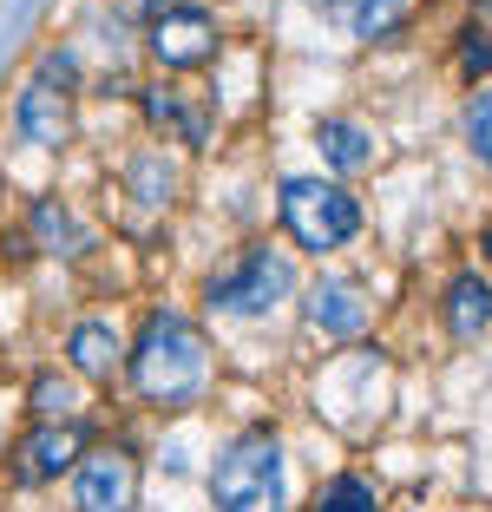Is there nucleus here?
<instances>
[{
	"label": "nucleus",
	"instance_id": "1a4fd4ad",
	"mask_svg": "<svg viewBox=\"0 0 492 512\" xmlns=\"http://www.w3.org/2000/svg\"><path fill=\"white\" fill-rule=\"evenodd\" d=\"M309 322L328 335H361L368 329V296L355 283H315L309 289Z\"/></svg>",
	"mask_w": 492,
	"mask_h": 512
},
{
	"label": "nucleus",
	"instance_id": "9b49d317",
	"mask_svg": "<svg viewBox=\"0 0 492 512\" xmlns=\"http://www.w3.org/2000/svg\"><path fill=\"white\" fill-rule=\"evenodd\" d=\"M145 119L164 125L171 138H184V145H204V138H210V112L191 106L178 86H145Z\"/></svg>",
	"mask_w": 492,
	"mask_h": 512
},
{
	"label": "nucleus",
	"instance_id": "6ab92c4d",
	"mask_svg": "<svg viewBox=\"0 0 492 512\" xmlns=\"http://www.w3.org/2000/svg\"><path fill=\"white\" fill-rule=\"evenodd\" d=\"M407 14V0H361V14H355V33L361 40H374V33H388L394 20Z\"/></svg>",
	"mask_w": 492,
	"mask_h": 512
},
{
	"label": "nucleus",
	"instance_id": "20e7f679",
	"mask_svg": "<svg viewBox=\"0 0 492 512\" xmlns=\"http://www.w3.org/2000/svg\"><path fill=\"white\" fill-rule=\"evenodd\" d=\"M283 296H289V263L269 250H250L237 270L210 276V309H230V316H269Z\"/></svg>",
	"mask_w": 492,
	"mask_h": 512
},
{
	"label": "nucleus",
	"instance_id": "f03ea898",
	"mask_svg": "<svg viewBox=\"0 0 492 512\" xmlns=\"http://www.w3.org/2000/svg\"><path fill=\"white\" fill-rule=\"evenodd\" d=\"M210 493H217V512H283V440L276 434H243L237 447L217 460L210 473Z\"/></svg>",
	"mask_w": 492,
	"mask_h": 512
},
{
	"label": "nucleus",
	"instance_id": "f3484780",
	"mask_svg": "<svg viewBox=\"0 0 492 512\" xmlns=\"http://www.w3.org/2000/svg\"><path fill=\"white\" fill-rule=\"evenodd\" d=\"M466 145H473L479 158H486V165H492V86L466 99Z\"/></svg>",
	"mask_w": 492,
	"mask_h": 512
},
{
	"label": "nucleus",
	"instance_id": "2eb2a0df",
	"mask_svg": "<svg viewBox=\"0 0 492 512\" xmlns=\"http://www.w3.org/2000/svg\"><path fill=\"white\" fill-rule=\"evenodd\" d=\"M33 224H40L46 250H60V256H73V250H79V224L60 211V204H53V197H46V204H33Z\"/></svg>",
	"mask_w": 492,
	"mask_h": 512
},
{
	"label": "nucleus",
	"instance_id": "4be33fe9",
	"mask_svg": "<svg viewBox=\"0 0 492 512\" xmlns=\"http://www.w3.org/2000/svg\"><path fill=\"white\" fill-rule=\"evenodd\" d=\"M486 250H492V230H486Z\"/></svg>",
	"mask_w": 492,
	"mask_h": 512
},
{
	"label": "nucleus",
	"instance_id": "412c9836",
	"mask_svg": "<svg viewBox=\"0 0 492 512\" xmlns=\"http://www.w3.org/2000/svg\"><path fill=\"white\" fill-rule=\"evenodd\" d=\"M119 7H125V14H151V20L164 14V0H119Z\"/></svg>",
	"mask_w": 492,
	"mask_h": 512
},
{
	"label": "nucleus",
	"instance_id": "f8f14e48",
	"mask_svg": "<svg viewBox=\"0 0 492 512\" xmlns=\"http://www.w3.org/2000/svg\"><path fill=\"white\" fill-rule=\"evenodd\" d=\"M66 355H73V368H79V375H92V381H112V368H119L125 342L112 335V322H79V329L66 335Z\"/></svg>",
	"mask_w": 492,
	"mask_h": 512
},
{
	"label": "nucleus",
	"instance_id": "4468645a",
	"mask_svg": "<svg viewBox=\"0 0 492 512\" xmlns=\"http://www.w3.org/2000/svg\"><path fill=\"white\" fill-rule=\"evenodd\" d=\"M315 512H381V493H374L361 473H342L315 493Z\"/></svg>",
	"mask_w": 492,
	"mask_h": 512
},
{
	"label": "nucleus",
	"instance_id": "a211bd4d",
	"mask_svg": "<svg viewBox=\"0 0 492 512\" xmlns=\"http://www.w3.org/2000/svg\"><path fill=\"white\" fill-rule=\"evenodd\" d=\"M33 414H40V421H66V414H73V388H66L60 375H40L33 381Z\"/></svg>",
	"mask_w": 492,
	"mask_h": 512
},
{
	"label": "nucleus",
	"instance_id": "39448f33",
	"mask_svg": "<svg viewBox=\"0 0 492 512\" xmlns=\"http://www.w3.org/2000/svg\"><path fill=\"white\" fill-rule=\"evenodd\" d=\"M73 506L79 512H132L138 506V460H132V447H92V453H79Z\"/></svg>",
	"mask_w": 492,
	"mask_h": 512
},
{
	"label": "nucleus",
	"instance_id": "9d476101",
	"mask_svg": "<svg viewBox=\"0 0 492 512\" xmlns=\"http://www.w3.org/2000/svg\"><path fill=\"white\" fill-rule=\"evenodd\" d=\"M447 329L460 335V342H473L479 329H492V283L479 270H460L447 283Z\"/></svg>",
	"mask_w": 492,
	"mask_h": 512
},
{
	"label": "nucleus",
	"instance_id": "dca6fc26",
	"mask_svg": "<svg viewBox=\"0 0 492 512\" xmlns=\"http://www.w3.org/2000/svg\"><path fill=\"white\" fill-rule=\"evenodd\" d=\"M132 184H138V197H145V204H171V165H164V158H132Z\"/></svg>",
	"mask_w": 492,
	"mask_h": 512
},
{
	"label": "nucleus",
	"instance_id": "0eeeda50",
	"mask_svg": "<svg viewBox=\"0 0 492 512\" xmlns=\"http://www.w3.org/2000/svg\"><path fill=\"white\" fill-rule=\"evenodd\" d=\"M20 138H33V145H66L73 138V99H66V86H53V79H27V92H20Z\"/></svg>",
	"mask_w": 492,
	"mask_h": 512
},
{
	"label": "nucleus",
	"instance_id": "f257e3e1",
	"mask_svg": "<svg viewBox=\"0 0 492 512\" xmlns=\"http://www.w3.org/2000/svg\"><path fill=\"white\" fill-rule=\"evenodd\" d=\"M204 375H210V348H204V329L184 316H145L132 342V381L145 401L158 407H191L204 394Z\"/></svg>",
	"mask_w": 492,
	"mask_h": 512
},
{
	"label": "nucleus",
	"instance_id": "7ed1b4c3",
	"mask_svg": "<svg viewBox=\"0 0 492 512\" xmlns=\"http://www.w3.org/2000/svg\"><path fill=\"white\" fill-rule=\"evenodd\" d=\"M283 230L302 250L328 256L361 230V204L348 191H335V184H322V178H289L283 184Z\"/></svg>",
	"mask_w": 492,
	"mask_h": 512
},
{
	"label": "nucleus",
	"instance_id": "aec40b11",
	"mask_svg": "<svg viewBox=\"0 0 492 512\" xmlns=\"http://www.w3.org/2000/svg\"><path fill=\"white\" fill-rule=\"evenodd\" d=\"M460 60H466V73H492V33H466Z\"/></svg>",
	"mask_w": 492,
	"mask_h": 512
},
{
	"label": "nucleus",
	"instance_id": "ddd939ff",
	"mask_svg": "<svg viewBox=\"0 0 492 512\" xmlns=\"http://www.w3.org/2000/svg\"><path fill=\"white\" fill-rule=\"evenodd\" d=\"M315 145L328 151V165H335V171H361L374 158L368 132H361L355 119H322V125H315Z\"/></svg>",
	"mask_w": 492,
	"mask_h": 512
},
{
	"label": "nucleus",
	"instance_id": "6e6552de",
	"mask_svg": "<svg viewBox=\"0 0 492 512\" xmlns=\"http://www.w3.org/2000/svg\"><path fill=\"white\" fill-rule=\"evenodd\" d=\"M79 453H86V434L73 421H40L20 440V480H60L66 467H79Z\"/></svg>",
	"mask_w": 492,
	"mask_h": 512
},
{
	"label": "nucleus",
	"instance_id": "423d86ee",
	"mask_svg": "<svg viewBox=\"0 0 492 512\" xmlns=\"http://www.w3.org/2000/svg\"><path fill=\"white\" fill-rule=\"evenodd\" d=\"M151 60L178 66V73L217 60V20H210L204 7H164V14L151 20Z\"/></svg>",
	"mask_w": 492,
	"mask_h": 512
}]
</instances>
